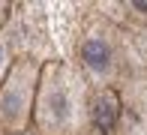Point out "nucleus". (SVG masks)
I'll use <instances>...</instances> for the list:
<instances>
[{
	"label": "nucleus",
	"instance_id": "2",
	"mask_svg": "<svg viewBox=\"0 0 147 135\" xmlns=\"http://www.w3.org/2000/svg\"><path fill=\"white\" fill-rule=\"evenodd\" d=\"M78 69L93 87L123 90L126 84L144 78L147 66H141L135 54V33L123 30L108 15L93 12L78 39Z\"/></svg>",
	"mask_w": 147,
	"mask_h": 135
},
{
	"label": "nucleus",
	"instance_id": "9",
	"mask_svg": "<svg viewBox=\"0 0 147 135\" xmlns=\"http://www.w3.org/2000/svg\"><path fill=\"white\" fill-rule=\"evenodd\" d=\"M0 135H6V132H3V129H0Z\"/></svg>",
	"mask_w": 147,
	"mask_h": 135
},
{
	"label": "nucleus",
	"instance_id": "3",
	"mask_svg": "<svg viewBox=\"0 0 147 135\" xmlns=\"http://www.w3.org/2000/svg\"><path fill=\"white\" fill-rule=\"evenodd\" d=\"M39 69H42L39 60L15 57L12 66H9V72H6V78L0 81V129L6 135L30 132Z\"/></svg>",
	"mask_w": 147,
	"mask_h": 135
},
{
	"label": "nucleus",
	"instance_id": "5",
	"mask_svg": "<svg viewBox=\"0 0 147 135\" xmlns=\"http://www.w3.org/2000/svg\"><path fill=\"white\" fill-rule=\"evenodd\" d=\"M12 60H15V54H12V48H9V39L0 33V81L6 78V72H9Z\"/></svg>",
	"mask_w": 147,
	"mask_h": 135
},
{
	"label": "nucleus",
	"instance_id": "6",
	"mask_svg": "<svg viewBox=\"0 0 147 135\" xmlns=\"http://www.w3.org/2000/svg\"><path fill=\"white\" fill-rule=\"evenodd\" d=\"M12 9H15V3H9V0H0V27L12 18Z\"/></svg>",
	"mask_w": 147,
	"mask_h": 135
},
{
	"label": "nucleus",
	"instance_id": "1",
	"mask_svg": "<svg viewBox=\"0 0 147 135\" xmlns=\"http://www.w3.org/2000/svg\"><path fill=\"white\" fill-rule=\"evenodd\" d=\"M33 135H87L90 123V81L72 60H48L39 69L33 99Z\"/></svg>",
	"mask_w": 147,
	"mask_h": 135
},
{
	"label": "nucleus",
	"instance_id": "4",
	"mask_svg": "<svg viewBox=\"0 0 147 135\" xmlns=\"http://www.w3.org/2000/svg\"><path fill=\"white\" fill-rule=\"evenodd\" d=\"M114 135H147V75L120 90V117Z\"/></svg>",
	"mask_w": 147,
	"mask_h": 135
},
{
	"label": "nucleus",
	"instance_id": "8",
	"mask_svg": "<svg viewBox=\"0 0 147 135\" xmlns=\"http://www.w3.org/2000/svg\"><path fill=\"white\" fill-rule=\"evenodd\" d=\"M87 135H99V132H87Z\"/></svg>",
	"mask_w": 147,
	"mask_h": 135
},
{
	"label": "nucleus",
	"instance_id": "7",
	"mask_svg": "<svg viewBox=\"0 0 147 135\" xmlns=\"http://www.w3.org/2000/svg\"><path fill=\"white\" fill-rule=\"evenodd\" d=\"M18 135H33V132H18Z\"/></svg>",
	"mask_w": 147,
	"mask_h": 135
}]
</instances>
